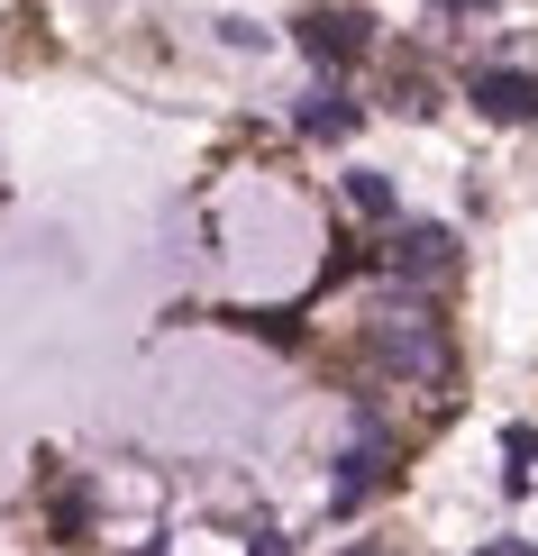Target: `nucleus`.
I'll use <instances>...</instances> for the list:
<instances>
[{
  "mask_svg": "<svg viewBox=\"0 0 538 556\" xmlns=\"http://www.w3.org/2000/svg\"><path fill=\"white\" fill-rule=\"evenodd\" d=\"M247 556H292V547H284V539H274V529H265V539H255V547H247Z\"/></svg>",
  "mask_w": 538,
  "mask_h": 556,
  "instance_id": "nucleus-9",
  "label": "nucleus"
},
{
  "mask_svg": "<svg viewBox=\"0 0 538 556\" xmlns=\"http://www.w3.org/2000/svg\"><path fill=\"white\" fill-rule=\"evenodd\" d=\"M448 10H465V0H448Z\"/></svg>",
  "mask_w": 538,
  "mask_h": 556,
  "instance_id": "nucleus-10",
  "label": "nucleus"
},
{
  "mask_svg": "<svg viewBox=\"0 0 538 556\" xmlns=\"http://www.w3.org/2000/svg\"><path fill=\"white\" fill-rule=\"evenodd\" d=\"M292 128H301V137H347V128H356V101H347L338 83H320L311 101L292 110Z\"/></svg>",
  "mask_w": 538,
  "mask_h": 556,
  "instance_id": "nucleus-6",
  "label": "nucleus"
},
{
  "mask_svg": "<svg viewBox=\"0 0 538 556\" xmlns=\"http://www.w3.org/2000/svg\"><path fill=\"white\" fill-rule=\"evenodd\" d=\"M456 265V238L438 219H420V228H392L384 238V274H402V283H438V274Z\"/></svg>",
  "mask_w": 538,
  "mask_h": 556,
  "instance_id": "nucleus-3",
  "label": "nucleus"
},
{
  "mask_svg": "<svg viewBox=\"0 0 538 556\" xmlns=\"http://www.w3.org/2000/svg\"><path fill=\"white\" fill-rule=\"evenodd\" d=\"M384 475H392V438L374 429V420H356V447L338 456V483H329V511H356V502H365Z\"/></svg>",
  "mask_w": 538,
  "mask_h": 556,
  "instance_id": "nucleus-4",
  "label": "nucleus"
},
{
  "mask_svg": "<svg viewBox=\"0 0 538 556\" xmlns=\"http://www.w3.org/2000/svg\"><path fill=\"white\" fill-rule=\"evenodd\" d=\"M347 201H356L365 219H392V182L384 174H347Z\"/></svg>",
  "mask_w": 538,
  "mask_h": 556,
  "instance_id": "nucleus-8",
  "label": "nucleus"
},
{
  "mask_svg": "<svg viewBox=\"0 0 538 556\" xmlns=\"http://www.w3.org/2000/svg\"><path fill=\"white\" fill-rule=\"evenodd\" d=\"M465 101H475L493 128H529V119H538V74H475Z\"/></svg>",
  "mask_w": 538,
  "mask_h": 556,
  "instance_id": "nucleus-5",
  "label": "nucleus"
},
{
  "mask_svg": "<svg viewBox=\"0 0 538 556\" xmlns=\"http://www.w3.org/2000/svg\"><path fill=\"white\" fill-rule=\"evenodd\" d=\"M365 356L384 365V375H448V338H438V319L429 311H374V329H365Z\"/></svg>",
  "mask_w": 538,
  "mask_h": 556,
  "instance_id": "nucleus-1",
  "label": "nucleus"
},
{
  "mask_svg": "<svg viewBox=\"0 0 538 556\" xmlns=\"http://www.w3.org/2000/svg\"><path fill=\"white\" fill-rule=\"evenodd\" d=\"M301 55H311V64H356L365 55V46H374V18L365 10H301Z\"/></svg>",
  "mask_w": 538,
  "mask_h": 556,
  "instance_id": "nucleus-2",
  "label": "nucleus"
},
{
  "mask_svg": "<svg viewBox=\"0 0 538 556\" xmlns=\"http://www.w3.org/2000/svg\"><path fill=\"white\" fill-rule=\"evenodd\" d=\"M238 338H265V346H301V319L292 311H220Z\"/></svg>",
  "mask_w": 538,
  "mask_h": 556,
  "instance_id": "nucleus-7",
  "label": "nucleus"
}]
</instances>
